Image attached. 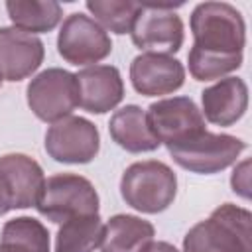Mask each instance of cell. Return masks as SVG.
Returning a JSON list of instances; mask_svg holds the SVG:
<instances>
[{"label": "cell", "instance_id": "obj_1", "mask_svg": "<svg viewBox=\"0 0 252 252\" xmlns=\"http://www.w3.org/2000/svg\"><path fill=\"white\" fill-rule=\"evenodd\" d=\"M193 49L189 67L205 79H219L242 63L246 26L242 14L226 2H201L191 14Z\"/></svg>", "mask_w": 252, "mask_h": 252}, {"label": "cell", "instance_id": "obj_2", "mask_svg": "<svg viewBox=\"0 0 252 252\" xmlns=\"http://www.w3.org/2000/svg\"><path fill=\"white\" fill-rule=\"evenodd\" d=\"M183 252H252L250 211L224 203L183 238Z\"/></svg>", "mask_w": 252, "mask_h": 252}, {"label": "cell", "instance_id": "obj_3", "mask_svg": "<svg viewBox=\"0 0 252 252\" xmlns=\"http://www.w3.org/2000/svg\"><path fill=\"white\" fill-rule=\"evenodd\" d=\"M120 193L126 205L140 213H161L175 199L177 177L163 161H136L122 173Z\"/></svg>", "mask_w": 252, "mask_h": 252}, {"label": "cell", "instance_id": "obj_4", "mask_svg": "<svg viewBox=\"0 0 252 252\" xmlns=\"http://www.w3.org/2000/svg\"><path fill=\"white\" fill-rule=\"evenodd\" d=\"M35 207L47 220L63 224L77 217L98 215V193L83 175L55 173L45 179Z\"/></svg>", "mask_w": 252, "mask_h": 252}, {"label": "cell", "instance_id": "obj_5", "mask_svg": "<svg viewBox=\"0 0 252 252\" xmlns=\"http://www.w3.org/2000/svg\"><path fill=\"white\" fill-rule=\"evenodd\" d=\"M246 144L230 134H213L203 130L181 142L169 144V156L177 165L193 173H217L236 161Z\"/></svg>", "mask_w": 252, "mask_h": 252}, {"label": "cell", "instance_id": "obj_6", "mask_svg": "<svg viewBox=\"0 0 252 252\" xmlns=\"http://www.w3.org/2000/svg\"><path fill=\"white\" fill-rule=\"evenodd\" d=\"M28 104L43 122H59L79 106L77 77L65 69L51 67L35 75L28 85Z\"/></svg>", "mask_w": 252, "mask_h": 252}, {"label": "cell", "instance_id": "obj_7", "mask_svg": "<svg viewBox=\"0 0 252 252\" xmlns=\"http://www.w3.org/2000/svg\"><path fill=\"white\" fill-rule=\"evenodd\" d=\"M45 177L39 163L24 154L0 158V215L12 209L35 207Z\"/></svg>", "mask_w": 252, "mask_h": 252}, {"label": "cell", "instance_id": "obj_8", "mask_svg": "<svg viewBox=\"0 0 252 252\" xmlns=\"http://www.w3.org/2000/svg\"><path fill=\"white\" fill-rule=\"evenodd\" d=\"M130 33L134 45L146 53L167 55L183 45V22L171 4H144Z\"/></svg>", "mask_w": 252, "mask_h": 252}, {"label": "cell", "instance_id": "obj_9", "mask_svg": "<svg viewBox=\"0 0 252 252\" xmlns=\"http://www.w3.org/2000/svg\"><path fill=\"white\" fill-rule=\"evenodd\" d=\"M57 51L71 65H91L112 51V41L93 18L77 12L63 22L57 35Z\"/></svg>", "mask_w": 252, "mask_h": 252}, {"label": "cell", "instance_id": "obj_10", "mask_svg": "<svg viewBox=\"0 0 252 252\" xmlns=\"http://www.w3.org/2000/svg\"><path fill=\"white\" fill-rule=\"evenodd\" d=\"M100 136L93 122L81 116H67L45 134V152L61 163H89L96 158Z\"/></svg>", "mask_w": 252, "mask_h": 252}, {"label": "cell", "instance_id": "obj_11", "mask_svg": "<svg viewBox=\"0 0 252 252\" xmlns=\"http://www.w3.org/2000/svg\"><path fill=\"white\" fill-rule=\"evenodd\" d=\"M148 122L152 126L154 136L159 144H175L193 134H199L205 128V118L197 104L187 96L163 98L148 108Z\"/></svg>", "mask_w": 252, "mask_h": 252}, {"label": "cell", "instance_id": "obj_12", "mask_svg": "<svg viewBox=\"0 0 252 252\" xmlns=\"http://www.w3.org/2000/svg\"><path fill=\"white\" fill-rule=\"evenodd\" d=\"M130 81L134 89L144 96H159L177 91L185 81L183 65L158 53H142L134 57L130 65Z\"/></svg>", "mask_w": 252, "mask_h": 252}, {"label": "cell", "instance_id": "obj_13", "mask_svg": "<svg viewBox=\"0 0 252 252\" xmlns=\"http://www.w3.org/2000/svg\"><path fill=\"white\" fill-rule=\"evenodd\" d=\"M43 61V43L37 35L18 28H0V75L6 81L30 77Z\"/></svg>", "mask_w": 252, "mask_h": 252}, {"label": "cell", "instance_id": "obj_14", "mask_svg": "<svg viewBox=\"0 0 252 252\" xmlns=\"http://www.w3.org/2000/svg\"><path fill=\"white\" fill-rule=\"evenodd\" d=\"M79 106L93 114H104L120 104L124 96V83L116 67L93 65L77 75Z\"/></svg>", "mask_w": 252, "mask_h": 252}, {"label": "cell", "instance_id": "obj_15", "mask_svg": "<svg viewBox=\"0 0 252 252\" xmlns=\"http://www.w3.org/2000/svg\"><path fill=\"white\" fill-rule=\"evenodd\" d=\"M203 118L217 126H230L248 108V87L238 77H226L201 93Z\"/></svg>", "mask_w": 252, "mask_h": 252}, {"label": "cell", "instance_id": "obj_16", "mask_svg": "<svg viewBox=\"0 0 252 252\" xmlns=\"http://www.w3.org/2000/svg\"><path fill=\"white\" fill-rule=\"evenodd\" d=\"M108 132L120 148L132 154L154 152L161 146L152 132L146 110H142L136 104H128L116 110L108 122Z\"/></svg>", "mask_w": 252, "mask_h": 252}, {"label": "cell", "instance_id": "obj_17", "mask_svg": "<svg viewBox=\"0 0 252 252\" xmlns=\"http://www.w3.org/2000/svg\"><path fill=\"white\" fill-rule=\"evenodd\" d=\"M154 234L152 222L134 215H114L104 224L100 252H146Z\"/></svg>", "mask_w": 252, "mask_h": 252}, {"label": "cell", "instance_id": "obj_18", "mask_svg": "<svg viewBox=\"0 0 252 252\" xmlns=\"http://www.w3.org/2000/svg\"><path fill=\"white\" fill-rule=\"evenodd\" d=\"M6 10L14 28L28 33L51 32L61 20V4L55 0H8Z\"/></svg>", "mask_w": 252, "mask_h": 252}, {"label": "cell", "instance_id": "obj_19", "mask_svg": "<svg viewBox=\"0 0 252 252\" xmlns=\"http://www.w3.org/2000/svg\"><path fill=\"white\" fill-rule=\"evenodd\" d=\"M104 222L98 215L77 217L61 224L55 236V252H93L100 246Z\"/></svg>", "mask_w": 252, "mask_h": 252}, {"label": "cell", "instance_id": "obj_20", "mask_svg": "<svg viewBox=\"0 0 252 252\" xmlns=\"http://www.w3.org/2000/svg\"><path fill=\"white\" fill-rule=\"evenodd\" d=\"M140 2H114V0H89L87 10L94 16V22L102 30H110L118 35L132 32V26L142 12Z\"/></svg>", "mask_w": 252, "mask_h": 252}, {"label": "cell", "instance_id": "obj_21", "mask_svg": "<svg viewBox=\"0 0 252 252\" xmlns=\"http://www.w3.org/2000/svg\"><path fill=\"white\" fill-rule=\"evenodd\" d=\"M0 242H12L30 252H49V232L39 220L32 217H18L8 220L2 228Z\"/></svg>", "mask_w": 252, "mask_h": 252}, {"label": "cell", "instance_id": "obj_22", "mask_svg": "<svg viewBox=\"0 0 252 252\" xmlns=\"http://www.w3.org/2000/svg\"><path fill=\"white\" fill-rule=\"evenodd\" d=\"M248 167H250V161L244 159L238 167H234L232 179H230L232 191L238 193V195L244 197V199H248V195H250V193H248V189H250V173H248Z\"/></svg>", "mask_w": 252, "mask_h": 252}, {"label": "cell", "instance_id": "obj_23", "mask_svg": "<svg viewBox=\"0 0 252 252\" xmlns=\"http://www.w3.org/2000/svg\"><path fill=\"white\" fill-rule=\"evenodd\" d=\"M146 252H179V250L175 246H171L169 242H152Z\"/></svg>", "mask_w": 252, "mask_h": 252}, {"label": "cell", "instance_id": "obj_24", "mask_svg": "<svg viewBox=\"0 0 252 252\" xmlns=\"http://www.w3.org/2000/svg\"><path fill=\"white\" fill-rule=\"evenodd\" d=\"M0 252H30L18 244H12V242H0Z\"/></svg>", "mask_w": 252, "mask_h": 252}, {"label": "cell", "instance_id": "obj_25", "mask_svg": "<svg viewBox=\"0 0 252 252\" xmlns=\"http://www.w3.org/2000/svg\"><path fill=\"white\" fill-rule=\"evenodd\" d=\"M0 87H2V75H0Z\"/></svg>", "mask_w": 252, "mask_h": 252}]
</instances>
